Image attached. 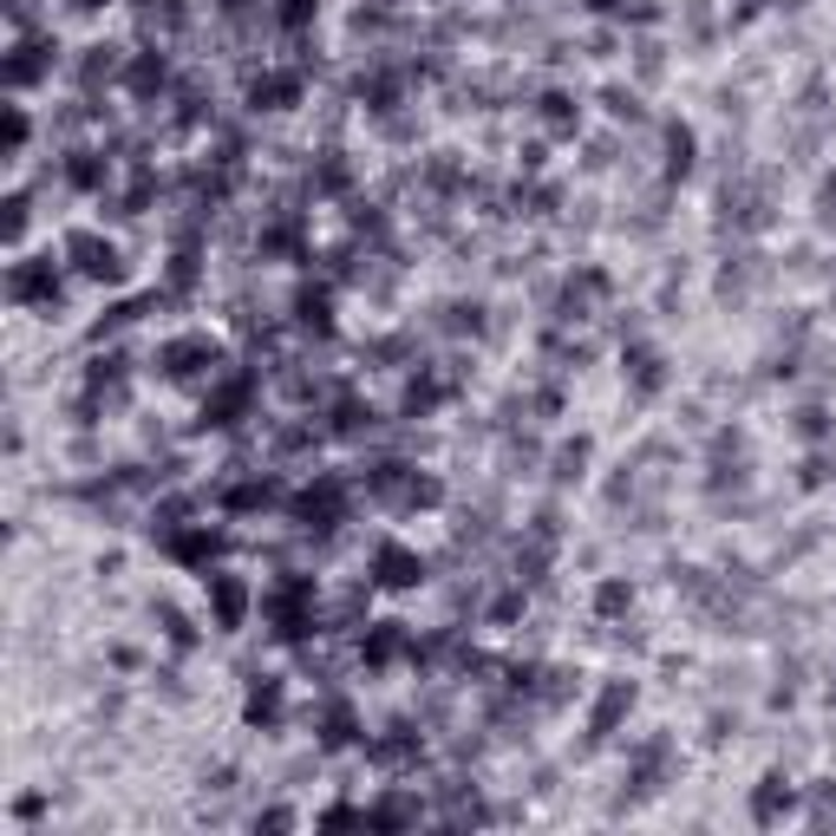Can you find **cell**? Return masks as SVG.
<instances>
[{
    "label": "cell",
    "instance_id": "6da1fadb",
    "mask_svg": "<svg viewBox=\"0 0 836 836\" xmlns=\"http://www.w3.org/2000/svg\"><path fill=\"white\" fill-rule=\"evenodd\" d=\"M719 222H732V229H765V222H772V183H765V177L726 183V190H719Z\"/></svg>",
    "mask_w": 836,
    "mask_h": 836
},
{
    "label": "cell",
    "instance_id": "7a4b0ae2",
    "mask_svg": "<svg viewBox=\"0 0 836 836\" xmlns=\"http://www.w3.org/2000/svg\"><path fill=\"white\" fill-rule=\"evenodd\" d=\"M373 497L392 504V510H419V504H438V484L419 477L412 464H379L373 471Z\"/></svg>",
    "mask_w": 836,
    "mask_h": 836
},
{
    "label": "cell",
    "instance_id": "3957f363",
    "mask_svg": "<svg viewBox=\"0 0 836 836\" xmlns=\"http://www.w3.org/2000/svg\"><path fill=\"white\" fill-rule=\"evenodd\" d=\"M216 360H222V347H216L209 334H183V340H163V353H157L163 379H196V373H216Z\"/></svg>",
    "mask_w": 836,
    "mask_h": 836
},
{
    "label": "cell",
    "instance_id": "277c9868",
    "mask_svg": "<svg viewBox=\"0 0 836 836\" xmlns=\"http://www.w3.org/2000/svg\"><path fill=\"white\" fill-rule=\"evenodd\" d=\"M268 621H275V634L301 641V634L314 628V589H307V582H281V589L268 595Z\"/></svg>",
    "mask_w": 836,
    "mask_h": 836
},
{
    "label": "cell",
    "instance_id": "5b68a950",
    "mask_svg": "<svg viewBox=\"0 0 836 836\" xmlns=\"http://www.w3.org/2000/svg\"><path fill=\"white\" fill-rule=\"evenodd\" d=\"M294 517H301L307 530H334V523L347 517V484H340V477H320L314 490H301V504H294Z\"/></svg>",
    "mask_w": 836,
    "mask_h": 836
},
{
    "label": "cell",
    "instance_id": "8992f818",
    "mask_svg": "<svg viewBox=\"0 0 836 836\" xmlns=\"http://www.w3.org/2000/svg\"><path fill=\"white\" fill-rule=\"evenodd\" d=\"M65 255H72V268H78V275H92V281H118V275H124L118 249H111V242H98V235H72V242H65Z\"/></svg>",
    "mask_w": 836,
    "mask_h": 836
},
{
    "label": "cell",
    "instance_id": "52a82bcc",
    "mask_svg": "<svg viewBox=\"0 0 836 836\" xmlns=\"http://www.w3.org/2000/svg\"><path fill=\"white\" fill-rule=\"evenodd\" d=\"M373 569H379V589H419L425 582V562L405 543H379L373 549Z\"/></svg>",
    "mask_w": 836,
    "mask_h": 836
},
{
    "label": "cell",
    "instance_id": "ba28073f",
    "mask_svg": "<svg viewBox=\"0 0 836 836\" xmlns=\"http://www.w3.org/2000/svg\"><path fill=\"white\" fill-rule=\"evenodd\" d=\"M667 772H674V746H667V739H647V746H634V772H628L634 798L661 791V778H667Z\"/></svg>",
    "mask_w": 836,
    "mask_h": 836
},
{
    "label": "cell",
    "instance_id": "9c48e42d",
    "mask_svg": "<svg viewBox=\"0 0 836 836\" xmlns=\"http://www.w3.org/2000/svg\"><path fill=\"white\" fill-rule=\"evenodd\" d=\"M7 294H13L20 307H33V301H46V307H52V301H59V275H52V262H46V268L20 262V268L7 275Z\"/></svg>",
    "mask_w": 836,
    "mask_h": 836
},
{
    "label": "cell",
    "instance_id": "30bf717a",
    "mask_svg": "<svg viewBox=\"0 0 836 836\" xmlns=\"http://www.w3.org/2000/svg\"><path fill=\"white\" fill-rule=\"evenodd\" d=\"M628 706H634V680H608L602 700H595V713H589V739H608L628 719Z\"/></svg>",
    "mask_w": 836,
    "mask_h": 836
},
{
    "label": "cell",
    "instance_id": "8fae6325",
    "mask_svg": "<svg viewBox=\"0 0 836 836\" xmlns=\"http://www.w3.org/2000/svg\"><path fill=\"white\" fill-rule=\"evenodd\" d=\"M628 386H634L641 399H654V392L667 386V360H661L647 340H634V347H628Z\"/></svg>",
    "mask_w": 836,
    "mask_h": 836
},
{
    "label": "cell",
    "instance_id": "7c38bea8",
    "mask_svg": "<svg viewBox=\"0 0 836 836\" xmlns=\"http://www.w3.org/2000/svg\"><path fill=\"white\" fill-rule=\"evenodd\" d=\"M209 602H216V628H242V615H249V589L235 582V575H209Z\"/></svg>",
    "mask_w": 836,
    "mask_h": 836
},
{
    "label": "cell",
    "instance_id": "4fadbf2b",
    "mask_svg": "<svg viewBox=\"0 0 836 836\" xmlns=\"http://www.w3.org/2000/svg\"><path fill=\"white\" fill-rule=\"evenodd\" d=\"M294 98H301V78H294V72H268V78L249 85V105H255V111H288Z\"/></svg>",
    "mask_w": 836,
    "mask_h": 836
},
{
    "label": "cell",
    "instance_id": "5bb4252c",
    "mask_svg": "<svg viewBox=\"0 0 836 836\" xmlns=\"http://www.w3.org/2000/svg\"><path fill=\"white\" fill-rule=\"evenodd\" d=\"M249 392H255V379H229L216 399H203V425H235V412L249 405Z\"/></svg>",
    "mask_w": 836,
    "mask_h": 836
},
{
    "label": "cell",
    "instance_id": "9a60e30c",
    "mask_svg": "<svg viewBox=\"0 0 836 836\" xmlns=\"http://www.w3.org/2000/svg\"><path fill=\"white\" fill-rule=\"evenodd\" d=\"M163 78H170L163 52H137V59H131V72H124V85H131L137 98H157V92H163Z\"/></svg>",
    "mask_w": 836,
    "mask_h": 836
},
{
    "label": "cell",
    "instance_id": "2e32d148",
    "mask_svg": "<svg viewBox=\"0 0 836 836\" xmlns=\"http://www.w3.org/2000/svg\"><path fill=\"white\" fill-rule=\"evenodd\" d=\"M353 732H360L353 706H347V700H327V713H320V746L340 752V746H353Z\"/></svg>",
    "mask_w": 836,
    "mask_h": 836
},
{
    "label": "cell",
    "instance_id": "e0dca14e",
    "mask_svg": "<svg viewBox=\"0 0 836 836\" xmlns=\"http://www.w3.org/2000/svg\"><path fill=\"white\" fill-rule=\"evenodd\" d=\"M785 811H791V778H778V772H772V778L752 791V817H759V824H778Z\"/></svg>",
    "mask_w": 836,
    "mask_h": 836
},
{
    "label": "cell",
    "instance_id": "ac0fdd59",
    "mask_svg": "<svg viewBox=\"0 0 836 836\" xmlns=\"http://www.w3.org/2000/svg\"><path fill=\"white\" fill-rule=\"evenodd\" d=\"M46 52H52V46H39V39H33V46H13V59H7V85H33V78L52 65Z\"/></svg>",
    "mask_w": 836,
    "mask_h": 836
},
{
    "label": "cell",
    "instance_id": "d6986e66",
    "mask_svg": "<svg viewBox=\"0 0 836 836\" xmlns=\"http://www.w3.org/2000/svg\"><path fill=\"white\" fill-rule=\"evenodd\" d=\"M249 726H275L281 719V680H262V687H249Z\"/></svg>",
    "mask_w": 836,
    "mask_h": 836
},
{
    "label": "cell",
    "instance_id": "ffe728a7",
    "mask_svg": "<svg viewBox=\"0 0 836 836\" xmlns=\"http://www.w3.org/2000/svg\"><path fill=\"white\" fill-rule=\"evenodd\" d=\"M399 647H405V634H399V621H379V628H373V634L360 641V654H366L373 667H386V661H392Z\"/></svg>",
    "mask_w": 836,
    "mask_h": 836
},
{
    "label": "cell",
    "instance_id": "44dd1931",
    "mask_svg": "<svg viewBox=\"0 0 836 836\" xmlns=\"http://www.w3.org/2000/svg\"><path fill=\"white\" fill-rule=\"evenodd\" d=\"M687 170H693V131L667 124V177H687Z\"/></svg>",
    "mask_w": 836,
    "mask_h": 836
},
{
    "label": "cell",
    "instance_id": "7402d4cb",
    "mask_svg": "<svg viewBox=\"0 0 836 836\" xmlns=\"http://www.w3.org/2000/svg\"><path fill=\"white\" fill-rule=\"evenodd\" d=\"M575 118H582V111H575L569 92H549V98H543V124H549V131H575Z\"/></svg>",
    "mask_w": 836,
    "mask_h": 836
},
{
    "label": "cell",
    "instance_id": "603a6c76",
    "mask_svg": "<svg viewBox=\"0 0 836 836\" xmlns=\"http://www.w3.org/2000/svg\"><path fill=\"white\" fill-rule=\"evenodd\" d=\"M157 621H163V634H170L177 647H190V641H196V628H190V615H183V608H170V602H157Z\"/></svg>",
    "mask_w": 836,
    "mask_h": 836
},
{
    "label": "cell",
    "instance_id": "cb8c5ba5",
    "mask_svg": "<svg viewBox=\"0 0 836 836\" xmlns=\"http://www.w3.org/2000/svg\"><path fill=\"white\" fill-rule=\"evenodd\" d=\"M85 52H92V59L78 65V78H85V85H98V78H111V72H118V59H111V46H85Z\"/></svg>",
    "mask_w": 836,
    "mask_h": 836
},
{
    "label": "cell",
    "instance_id": "d4e9b609",
    "mask_svg": "<svg viewBox=\"0 0 836 836\" xmlns=\"http://www.w3.org/2000/svg\"><path fill=\"white\" fill-rule=\"evenodd\" d=\"M582 464H589V438H575V445H562L556 451V477L569 484V477H582Z\"/></svg>",
    "mask_w": 836,
    "mask_h": 836
},
{
    "label": "cell",
    "instance_id": "484cf974",
    "mask_svg": "<svg viewBox=\"0 0 836 836\" xmlns=\"http://www.w3.org/2000/svg\"><path fill=\"white\" fill-rule=\"evenodd\" d=\"M628 602H634V589H628V582H602V589H595V615H621Z\"/></svg>",
    "mask_w": 836,
    "mask_h": 836
},
{
    "label": "cell",
    "instance_id": "4316f807",
    "mask_svg": "<svg viewBox=\"0 0 836 836\" xmlns=\"http://www.w3.org/2000/svg\"><path fill=\"white\" fill-rule=\"evenodd\" d=\"M314 7H320V0H275V13H281V26H288V33H301V26L314 20Z\"/></svg>",
    "mask_w": 836,
    "mask_h": 836
},
{
    "label": "cell",
    "instance_id": "83f0119b",
    "mask_svg": "<svg viewBox=\"0 0 836 836\" xmlns=\"http://www.w3.org/2000/svg\"><path fill=\"white\" fill-rule=\"evenodd\" d=\"M602 98H608V111H615V118H628V124L641 118V98H634V92H621V85H608Z\"/></svg>",
    "mask_w": 836,
    "mask_h": 836
},
{
    "label": "cell",
    "instance_id": "f1b7e54d",
    "mask_svg": "<svg viewBox=\"0 0 836 836\" xmlns=\"http://www.w3.org/2000/svg\"><path fill=\"white\" fill-rule=\"evenodd\" d=\"M98 177H105V163H98L92 150H78V157H72V183H85V190H92Z\"/></svg>",
    "mask_w": 836,
    "mask_h": 836
},
{
    "label": "cell",
    "instance_id": "f546056e",
    "mask_svg": "<svg viewBox=\"0 0 836 836\" xmlns=\"http://www.w3.org/2000/svg\"><path fill=\"white\" fill-rule=\"evenodd\" d=\"M798 432H804V438H824V432H831V412H824V405H804V412H798Z\"/></svg>",
    "mask_w": 836,
    "mask_h": 836
},
{
    "label": "cell",
    "instance_id": "4dcf8cb0",
    "mask_svg": "<svg viewBox=\"0 0 836 836\" xmlns=\"http://www.w3.org/2000/svg\"><path fill=\"white\" fill-rule=\"evenodd\" d=\"M72 7H105V0H72Z\"/></svg>",
    "mask_w": 836,
    "mask_h": 836
}]
</instances>
